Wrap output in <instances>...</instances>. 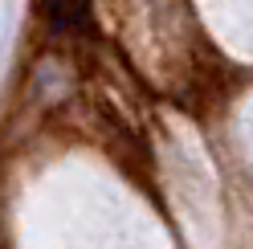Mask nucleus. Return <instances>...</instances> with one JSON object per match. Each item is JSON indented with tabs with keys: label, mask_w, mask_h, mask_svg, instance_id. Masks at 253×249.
<instances>
[{
	"label": "nucleus",
	"mask_w": 253,
	"mask_h": 249,
	"mask_svg": "<svg viewBox=\"0 0 253 249\" xmlns=\"http://www.w3.org/2000/svg\"><path fill=\"white\" fill-rule=\"evenodd\" d=\"M41 12L57 29H82L90 17V0H41Z\"/></svg>",
	"instance_id": "f257e3e1"
}]
</instances>
